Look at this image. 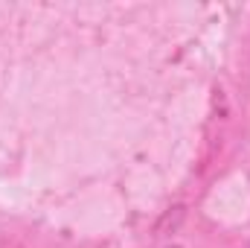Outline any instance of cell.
I'll use <instances>...</instances> for the list:
<instances>
[{"mask_svg":"<svg viewBox=\"0 0 250 248\" xmlns=\"http://www.w3.org/2000/svg\"><path fill=\"white\" fill-rule=\"evenodd\" d=\"M230 120V102L221 85H212V97H209V120H207V146L209 155L215 152V146H221L224 137V125Z\"/></svg>","mask_w":250,"mask_h":248,"instance_id":"1","label":"cell"},{"mask_svg":"<svg viewBox=\"0 0 250 248\" xmlns=\"http://www.w3.org/2000/svg\"><path fill=\"white\" fill-rule=\"evenodd\" d=\"M0 248H26V246L18 243V240H0Z\"/></svg>","mask_w":250,"mask_h":248,"instance_id":"2","label":"cell"},{"mask_svg":"<svg viewBox=\"0 0 250 248\" xmlns=\"http://www.w3.org/2000/svg\"><path fill=\"white\" fill-rule=\"evenodd\" d=\"M163 248H187V246H178V243H169V246H163Z\"/></svg>","mask_w":250,"mask_h":248,"instance_id":"3","label":"cell"}]
</instances>
